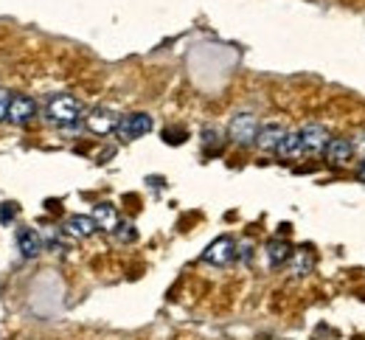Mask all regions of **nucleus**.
I'll use <instances>...</instances> for the list:
<instances>
[{"mask_svg":"<svg viewBox=\"0 0 365 340\" xmlns=\"http://www.w3.org/2000/svg\"><path fill=\"white\" fill-rule=\"evenodd\" d=\"M149 130H152V115L149 113H130V115H124L118 121V130L115 133L124 141H135V138H143Z\"/></svg>","mask_w":365,"mask_h":340,"instance_id":"nucleus-3","label":"nucleus"},{"mask_svg":"<svg viewBox=\"0 0 365 340\" xmlns=\"http://www.w3.org/2000/svg\"><path fill=\"white\" fill-rule=\"evenodd\" d=\"M289 256H292L289 242H284V239H273V242L267 244V262H270V267H281Z\"/></svg>","mask_w":365,"mask_h":340,"instance_id":"nucleus-14","label":"nucleus"},{"mask_svg":"<svg viewBox=\"0 0 365 340\" xmlns=\"http://www.w3.org/2000/svg\"><path fill=\"white\" fill-rule=\"evenodd\" d=\"M278 158H301L304 155V146H301V133H287L284 141L275 149Z\"/></svg>","mask_w":365,"mask_h":340,"instance_id":"nucleus-13","label":"nucleus"},{"mask_svg":"<svg viewBox=\"0 0 365 340\" xmlns=\"http://www.w3.org/2000/svg\"><path fill=\"white\" fill-rule=\"evenodd\" d=\"M43 237L37 234V231H31V228H23V231H17V250L26 256V259H37L40 253H43Z\"/></svg>","mask_w":365,"mask_h":340,"instance_id":"nucleus-9","label":"nucleus"},{"mask_svg":"<svg viewBox=\"0 0 365 340\" xmlns=\"http://www.w3.org/2000/svg\"><path fill=\"white\" fill-rule=\"evenodd\" d=\"M298 133H301L304 155H323V149H326L329 141H331L329 130H326V127H320V124H307V127H301Z\"/></svg>","mask_w":365,"mask_h":340,"instance_id":"nucleus-4","label":"nucleus"},{"mask_svg":"<svg viewBox=\"0 0 365 340\" xmlns=\"http://www.w3.org/2000/svg\"><path fill=\"white\" fill-rule=\"evenodd\" d=\"M202 135H205V144H220V133L217 130H205Z\"/></svg>","mask_w":365,"mask_h":340,"instance_id":"nucleus-19","label":"nucleus"},{"mask_svg":"<svg viewBox=\"0 0 365 340\" xmlns=\"http://www.w3.org/2000/svg\"><path fill=\"white\" fill-rule=\"evenodd\" d=\"M233 256H236V242L230 237H220V239H214V242L205 247L202 262L217 264V267H225V264L233 262Z\"/></svg>","mask_w":365,"mask_h":340,"instance_id":"nucleus-5","label":"nucleus"},{"mask_svg":"<svg viewBox=\"0 0 365 340\" xmlns=\"http://www.w3.org/2000/svg\"><path fill=\"white\" fill-rule=\"evenodd\" d=\"M228 135L233 144L239 146H247V144H256L259 138V121L253 113H239L230 118V127H228Z\"/></svg>","mask_w":365,"mask_h":340,"instance_id":"nucleus-2","label":"nucleus"},{"mask_svg":"<svg viewBox=\"0 0 365 340\" xmlns=\"http://www.w3.org/2000/svg\"><path fill=\"white\" fill-rule=\"evenodd\" d=\"M11 98H14V96H9V91H0V121H3V118H9Z\"/></svg>","mask_w":365,"mask_h":340,"instance_id":"nucleus-17","label":"nucleus"},{"mask_svg":"<svg viewBox=\"0 0 365 340\" xmlns=\"http://www.w3.org/2000/svg\"><path fill=\"white\" fill-rule=\"evenodd\" d=\"M113 234H115V239H118V242H135V237H138L135 225H133V222H124V225H118Z\"/></svg>","mask_w":365,"mask_h":340,"instance_id":"nucleus-16","label":"nucleus"},{"mask_svg":"<svg viewBox=\"0 0 365 340\" xmlns=\"http://www.w3.org/2000/svg\"><path fill=\"white\" fill-rule=\"evenodd\" d=\"M357 177H360V180H365V163H363V169L357 172Z\"/></svg>","mask_w":365,"mask_h":340,"instance_id":"nucleus-21","label":"nucleus"},{"mask_svg":"<svg viewBox=\"0 0 365 340\" xmlns=\"http://www.w3.org/2000/svg\"><path fill=\"white\" fill-rule=\"evenodd\" d=\"M34 115H37L34 98H29V96L11 98V107H9V121H11V124H29Z\"/></svg>","mask_w":365,"mask_h":340,"instance_id":"nucleus-7","label":"nucleus"},{"mask_svg":"<svg viewBox=\"0 0 365 340\" xmlns=\"http://www.w3.org/2000/svg\"><path fill=\"white\" fill-rule=\"evenodd\" d=\"M354 152H357V155H363V163H365V135H360V138L354 141Z\"/></svg>","mask_w":365,"mask_h":340,"instance_id":"nucleus-20","label":"nucleus"},{"mask_svg":"<svg viewBox=\"0 0 365 340\" xmlns=\"http://www.w3.org/2000/svg\"><path fill=\"white\" fill-rule=\"evenodd\" d=\"M14 217V208H11V202H3V208H0V222H9Z\"/></svg>","mask_w":365,"mask_h":340,"instance_id":"nucleus-18","label":"nucleus"},{"mask_svg":"<svg viewBox=\"0 0 365 340\" xmlns=\"http://www.w3.org/2000/svg\"><path fill=\"white\" fill-rule=\"evenodd\" d=\"M79 113H82V104L73 96L62 93V96H53L48 101V118L59 127H71L79 121Z\"/></svg>","mask_w":365,"mask_h":340,"instance_id":"nucleus-1","label":"nucleus"},{"mask_svg":"<svg viewBox=\"0 0 365 340\" xmlns=\"http://www.w3.org/2000/svg\"><path fill=\"white\" fill-rule=\"evenodd\" d=\"M312 264H315L312 253H307V250L295 253V259H292V276H307L312 270Z\"/></svg>","mask_w":365,"mask_h":340,"instance_id":"nucleus-15","label":"nucleus"},{"mask_svg":"<svg viewBox=\"0 0 365 340\" xmlns=\"http://www.w3.org/2000/svg\"><path fill=\"white\" fill-rule=\"evenodd\" d=\"M88 130L96 133V135H107V133L118 130V115L113 110L98 107V110H93L91 115H88Z\"/></svg>","mask_w":365,"mask_h":340,"instance_id":"nucleus-6","label":"nucleus"},{"mask_svg":"<svg viewBox=\"0 0 365 340\" xmlns=\"http://www.w3.org/2000/svg\"><path fill=\"white\" fill-rule=\"evenodd\" d=\"M96 220L93 217H85V214H73V217H68V222H65V231L71 234V237H76V239H88L96 234Z\"/></svg>","mask_w":365,"mask_h":340,"instance_id":"nucleus-11","label":"nucleus"},{"mask_svg":"<svg viewBox=\"0 0 365 340\" xmlns=\"http://www.w3.org/2000/svg\"><path fill=\"white\" fill-rule=\"evenodd\" d=\"M351 155H354V141H349V138H331L329 146L323 149V158L331 163H346V160H351Z\"/></svg>","mask_w":365,"mask_h":340,"instance_id":"nucleus-10","label":"nucleus"},{"mask_svg":"<svg viewBox=\"0 0 365 340\" xmlns=\"http://www.w3.org/2000/svg\"><path fill=\"white\" fill-rule=\"evenodd\" d=\"M289 130H284L278 121H270V124H262L259 127V138H256V146L259 149H267V152H275L278 144L284 141V135H287Z\"/></svg>","mask_w":365,"mask_h":340,"instance_id":"nucleus-8","label":"nucleus"},{"mask_svg":"<svg viewBox=\"0 0 365 340\" xmlns=\"http://www.w3.org/2000/svg\"><path fill=\"white\" fill-rule=\"evenodd\" d=\"M93 220H96V225L101 228V231H115L121 222H118V214H115V208L110 205V202H98L96 208H93Z\"/></svg>","mask_w":365,"mask_h":340,"instance_id":"nucleus-12","label":"nucleus"}]
</instances>
